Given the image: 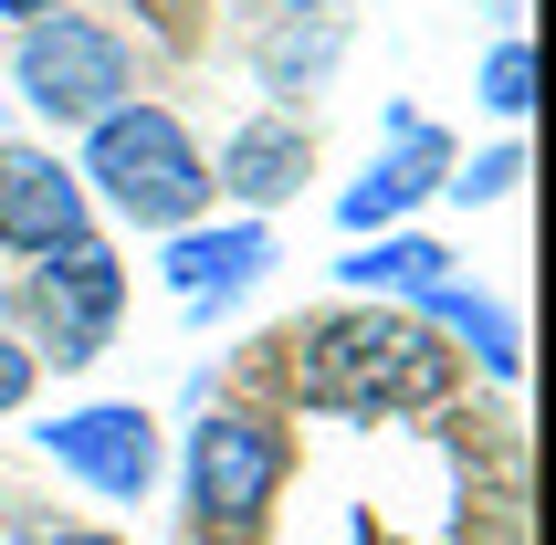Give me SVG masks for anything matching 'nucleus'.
<instances>
[{"label":"nucleus","mask_w":556,"mask_h":545,"mask_svg":"<svg viewBox=\"0 0 556 545\" xmlns=\"http://www.w3.org/2000/svg\"><path fill=\"white\" fill-rule=\"evenodd\" d=\"M116 304H126V263L105 242H74L53 263L31 272V326L53 346V367H85L105 357V335H116Z\"/></svg>","instance_id":"nucleus-5"},{"label":"nucleus","mask_w":556,"mask_h":545,"mask_svg":"<svg viewBox=\"0 0 556 545\" xmlns=\"http://www.w3.org/2000/svg\"><path fill=\"white\" fill-rule=\"evenodd\" d=\"M22 398H31V346H11V335H0V420H11Z\"/></svg>","instance_id":"nucleus-16"},{"label":"nucleus","mask_w":556,"mask_h":545,"mask_svg":"<svg viewBox=\"0 0 556 545\" xmlns=\"http://www.w3.org/2000/svg\"><path fill=\"white\" fill-rule=\"evenodd\" d=\"M337 272L357 283V294H409V304H420L431 283H452V252H441L431 231H389V242H357Z\"/></svg>","instance_id":"nucleus-11"},{"label":"nucleus","mask_w":556,"mask_h":545,"mask_svg":"<svg viewBox=\"0 0 556 545\" xmlns=\"http://www.w3.org/2000/svg\"><path fill=\"white\" fill-rule=\"evenodd\" d=\"M420 326H452V335H472V357L494 367V378H515L526 367V346H515V315H504L494 294H472V283H431V294L409 304Z\"/></svg>","instance_id":"nucleus-12"},{"label":"nucleus","mask_w":556,"mask_h":545,"mask_svg":"<svg viewBox=\"0 0 556 545\" xmlns=\"http://www.w3.org/2000/svg\"><path fill=\"white\" fill-rule=\"evenodd\" d=\"M483 105H494V116H526V105H535V53H526V42H494V63H483Z\"/></svg>","instance_id":"nucleus-13"},{"label":"nucleus","mask_w":556,"mask_h":545,"mask_svg":"<svg viewBox=\"0 0 556 545\" xmlns=\"http://www.w3.org/2000/svg\"><path fill=\"white\" fill-rule=\"evenodd\" d=\"M42 545H116V535H42Z\"/></svg>","instance_id":"nucleus-18"},{"label":"nucleus","mask_w":556,"mask_h":545,"mask_svg":"<svg viewBox=\"0 0 556 545\" xmlns=\"http://www.w3.org/2000/svg\"><path fill=\"white\" fill-rule=\"evenodd\" d=\"M294 389L337 420L431 409V398H452V346L409 304H357V315H326V326L294 335Z\"/></svg>","instance_id":"nucleus-1"},{"label":"nucleus","mask_w":556,"mask_h":545,"mask_svg":"<svg viewBox=\"0 0 556 545\" xmlns=\"http://www.w3.org/2000/svg\"><path fill=\"white\" fill-rule=\"evenodd\" d=\"M94 242L85 220V179L63 168L53 148H0V252H22V263H53V252Z\"/></svg>","instance_id":"nucleus-7"},{"label":"nucleus","mask_w":556,"mask_h":545,"mask_svg":"<svg viewBox=\"0 0 556 545\" xmlns=\"http://www.w3.org/2000/svg\"><path fill=\"white\" fill-rule=\"evenodd\" d=\"M326 63H337V22H315V31H283L274 53H263V74H274V85H294V74H326Z\"/></svg>","instance_id":"nucleus-15"},{"label":"nucleus","mask_w":556,"mask_h":545,"mask_svg":"<svg viewBox=\"0 0 556 545\" xmlns=\"http://www.w3.org/2000/svg\"><path fill=\"white\" fill-rule=\"evenodd\" d=\"M283 11H294V22H305V11H326V0H283Z\"/></svg>","instance_id":"nucleus-19"},{"label":"nucleus","mask_w":556,"mask_h":545,"mask_svg":"<svg viewBox=\"0 0 556 545\" xmlns=\"http://www.w3.org/2000/svg\"><path fill=\"white\" fill-rule=\"evenodd\" d=\"M515 179H526V148H515V137H504L494 157H472L463 179H441V189H452V200H463V211H483V200H504V189H515Z\"/></svg>","instance_id":"nucleus-14"},{"label":"nucleus","mask_w":556,"mask_h":545,"mask_svg":"<svg viewBox=\"0 0 556 545\" xmlns=\"http://www.w3.org/2000/svg\"><path fill=\"white\" fill-rule=\"evenodd\" d=\"M441 179H452V137H441L431 116L389 105V148H378V168H368V179H346V189H337V220L357 231V242H378V220L420 211Z\"/></svg>","instance_id":"nucleus-8"},{"label":"nucleus","mask_w":556,"mask_h":545,"mask_svg":"<svg viewBox=\"0 0 556 545\" xmlns=\"http://www.w3.org/2000/svg\"><path fill=\"white\" fill-rule=\"evenodd\" d=\"M11 74H22V94L53 126H94V116H116V105H126V42L105 22H74V11L31 22L22 53H11Z\"/></svg>","instance_id":"nucleus-4"},{"label":"nucleus","mask_w":556,"mask_h":545,"mask_svg":"<svg viewBox=\"0 0 556 545\" xmlns=\"http://www.w3.org/2000/svg\"><path fill=\"white\" fill-rule=\"evenodd\" d=\"M0 11H11V22H22V31H31V22H53L63 0H0Z\"/></svg>","instance_id":"nucleus-17"},{"label":"nucleus","mask_w":556,"mask_h":545,"mask_svg":"<svg viewBox=\"0 0 556 545\" xmlns=\"http://www.w3.org/2000/svg\"><path fill=\"white\" fill-rule=\"evenodd\" d=\"M74 179H94L137 231H189V220L211 211V157L189 148V126L168 116V105H116V116H94Z\"/></svg>","instance_id":"nucleus-2"},{"label":"nucleus","mask_w":556,"mask_h":545,"mask_svg":"<svg viewBox=\"0 0 556 545\" xmlns=\"http://www.w3.org/2000/svg\"><path fill=\"white\" fill-rule=\"evenodd\" d=\"M263 263H274V231L263 220H220V231H168V294L189 304V315H211V304H231L242 283H263Z\"/></svg>","instance_id":"nucleus-9"},{"label":"nucleus","mask_w":556,"mask_h":545,"mask_svg":"<svg viewBox=\"0 0 556 545\" xmlns=\"http://www.w3.org/2000/svg\"><path fill=\"white\" fill-rule=\"evenodd\" d=\"M305 168H315V137L294 116H252V126H231L220 137V168H211V189H231L242 211H274V200H294L305 189Z\"/></svg>","instance_id":"nucleus-10"},{"label":"nucleus","mask_w":556,"mask_h":545,"mask_svg":"<svg viewBox=\"0 0 556 545\" xmlns=\"http://www.w3.org/2000/svg\"><path fill=\"white\" fill-rule=\"evenodd\" d=\"M42 452H53L85 493H105V504H137V493L157 483V420L137 409V398H94V409H63V420L42 430Z\"/></svg>","instance_id":"nucleus-6"},{"label":"nucleus","mask_w":556,"mask_h":545,"mask_svg":"<svg viewBox=\"0 0 556 545\" xmlns=\"http://www.w3.org/2000/svg\"><path fill=\"white\" fill-rule=\"evenodd\" d=\"M283 493V430L252 409H211L189 430V515L211 535H252L263 504Z\"/></svg>","instance_id":"nucleus-3"}]
</instances>
